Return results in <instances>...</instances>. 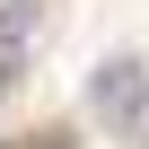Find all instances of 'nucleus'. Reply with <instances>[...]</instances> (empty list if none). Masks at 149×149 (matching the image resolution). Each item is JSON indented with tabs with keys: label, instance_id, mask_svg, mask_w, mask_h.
Returning <instances> with one entry per match:
<instances>
[{
	"label": "nucleus",
	"instance_id": "obj_1",
	"mask_svg": "<svg viewBox=\"0 0 149 149\" xmlns=\"http://www.w3.org/2000/svg\"><path fill=\"white\" fill-rule=\"evenodd\" d=\"M88 105H97L105 123H140V105H149V70H140V61H105L97 79H88Z\"/></svg>",
	"mask_w": 149,
	"mask_h": 149
},
{
	"label": "nucleus",
	"instance_id": "obj_2",
	"mask_svg": "<svg viewBox=\"0 0 149 149\" xmlns=\"http://www.w3.org/2000/svg\"><path fill=\"white\" fill-rule=\"evenodd\" d=\"M26 35H35V0H0V79L18 70V53H26Z\"/></svg>",
	"mask_w": 149,
	"mask_h": 149
}]
</instances>
